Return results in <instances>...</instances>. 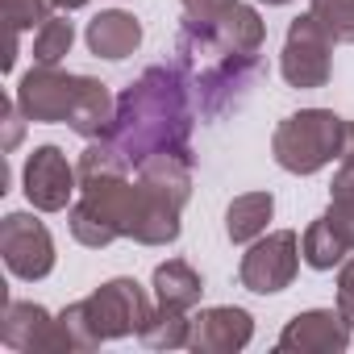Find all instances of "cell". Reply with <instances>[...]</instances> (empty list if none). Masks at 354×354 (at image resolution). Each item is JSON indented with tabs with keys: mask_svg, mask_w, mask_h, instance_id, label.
<instances>
[{
	"mask_svg": "<svg viewBox=\"0 0 354 354\" xmlns=\"http://www.w3.org/2000/svg\"><path fill=\"white\" fill-rule=\"evenodd\" d=\"M196 125V92L188 67L175 59L171 67L142 71L121 96L113 113L109 142L121 150L129 171L158 154H188V138Z\"/></svg>",
	"mask_w": 354,
	"mask_h": 354,
	"instance_id": "cell-1",
	"label": "cell"
},
{
	"mask_svg": "<svg viewBox=\"0 0 354 354\" xmlns=\"http://www.w3.org/2000/svg\"><path fill=\"white\" fill-rule=\"evenodd\" d=\"M133 196H138V184L129 175H100V180L80 184V201L67 213L71 238L80 246H92V250H100L117 238H129Z\"/></svg>",
	"mask_w": 354,
	"mask_h": 354,
	"instance_id": "cell-2",
	"label": "cell"
},
{
	"mask_svg": "<svg viewBox=\"0 0 354 354\" xmlns=\"http://www.w3.org/2000/svg\"><path fill=\"white\" fill-rule=\"evenodd\" d=\"M342 133H346V117H337L329 109H300L275 125L271 154L283 171L313 175L342 154Z\"/></svg>",
	"mask_w": 354,
	"mask_h": 354,
	"instance_id": "cell-3",
	"label": "cell"
},
{
	"mask_svg": "<svg viewBox=\"0 0 354 354\" xmlns=\"http://www.w3.org/2000/svg\"><path fill=\"white\" fill-rule=\"evenodd\" d=\"M279 75L300 92L329 84V75H333V38L313 13H304L288 26L283 55H279Z\"/></svg>",
	"mask_w": 354,
	"mask_h": 354,
	"instance_id": "cell-4",
	"label": "cell"
},
{
	"mask_svg": "<svg viewBox=\"0 0 354 354\" xmlns=\"http://www.w3.org/2000/svg\"><path fill=\"white\" fill-rule=\"evenodd\" d=\"M188 75H192L201 117L213 121L254 88V80L263 75V59L259 55H221V59H213V63H205V67H196Z\"/></svg>",
	"mask_w": 354,
	"mask_h": 354,
	"instance_id": "cell-5",
	"label": "cell"
},
{
	"mask_svg": "<svg viewBox=\"0 0 354 354\" xmlns=\"http://www.w3.org/2000/svg\"><path fill=\"white\" fill-rule=\"evenodd\" d=\"M80 304H84V317H88V325H92V333H96L100 342L138 333V329L146 325V317L154 313L138 279H109V283H100V288H96L88 300H80Z\"/></svg>",
	"mask_w": 354,
	"mask_h": 354,
	"instance_id": "cell-6",
	"label": "cell"
},
{
	"mask_svg": "<svg viewBox=\"0 0 354 354\" xmlns=\"http://www.w3.org/2000/svg\"><path fill=\"white\" fill-rule=\"evenodd\" d=\"M296 271H300V238L292 230H275V234H263L250 242V250L242 254L238 279L246 292L275 296L296 279Z\"/></svg>",
	"mask_w": 354,
	"mask_h": 354,
	"instance_id": "cell-7",
	"label": "cell"
},
{
	"mask_svg": "<svg viewBox=\"0 0 354 354\" xmlns=\"http://www.w3.org/2000/svg\"><path fill=\"white\" fill-rule=\"evenodd\" d=\"M84 80L88 75H71L63 67H42L34 63V71L21 75L17 84V104L26 113V121H42V125H55V121H71L75 104H80V92H84Z\"/></svg>",
	"mask_w": 354,
	"mask_h": 354,
	"instance_id": "cell-8",
	"label": "cell"
},
{
	"mask_svg": "<svg viewBox=\"0 0 354 354\" xmlns=\"http://www.w3.org/2000/svg\"><path fill=\"white\" fill-rule=\"evenodd\" d=\"M0 254L17 279H46L55 271V238L34 213H9L0 221Z\"/></svg>",
	"mask_w": 354,
	"mask_h": 354,
	"instance_id": "cell-9",
	"label": "cell"
},
{
	"mask_svg": "<svg viewBox=\"0 0 354 354\" xmlns=\"http://www.w3.org/2000/svg\"><path fill=\"white\" fill-rule=\"evenodd\" d=\"M21 184H26V201L38 213H63L71 205V196L80 192V171L67 162V154L59 146H38L26 158Z\"/></svg>",
	"mask_w": 354,
	"mask_h": 354,
	"instance_id": "cell-10",
	"label": "cell"
},
{
	"mask_svg": "<svg viewBox=\"0 0 354 354\" xmlns=\"http://www.w3.org/2000/svg\"><path fill=\"white\" fill-rule=\"evenodd\" d=\"M346 346H350V325L333 308L296 313L275 342V350H288V354H342Z\"/></svg>",
	"mask_w": 354,
	"mask_h": 354,
	"instance_id": "cell-11",
	"label": "cell"
},
{
	"mask_svg": "<svg viewBox=\"0 0 354 354\" xmlns=\"http://www.w3.org/2000/svg\"><path fill=\"white\" fill-rule=\"evenodd\" d=\"M250 337H254L250 313L246 308L217 304V308H201L192 317L188 350H196V354H234V350H246Z\"/></svg>",
	"mask_w": 354,
	"mask_h": 354,
	"instance_id": "cell-12",
	"label": "cell"
},
{
	"mask_svg": "<svg viewBox=\"0 0 354 354\" xmlns=\"http://www.w3.org/2000/svg\"><path fill=\"white\" fill-rule=\"evenodd\" d=\"M0 342L9 350H63V329L59 317H50L42 304L9 300L0 317Z\"/></svg>",
	"mask_w": 354,
	"mask_h": 354,
	"instance_id": "cell-13",
	"label": "cell"
},
{
	"mask_svg": "<svg viewBox=\"0 0 354 354\" xmlns=\"http://www.w3.org/2000/svg\"><path fill=\"white\" fill-rule=\"evenodd\" d=\"M84 38H88V50H92L96 59L121 63V59H129V55L142 46V21H138L133 13H121V9H113V13H100V17H92Z\"/></svg>",
	"mask_w": 354,
	"mask_h": 354,
	"instance_id": "cell-14",
	"label": "cell"
},
{
	"mask_svg": "<svg viewBox=\"0 0 354 354\" xmlns=\"http://www.w3.org/2000/svg\"><path fill=\"white\" fill-rule=\"evenodd\" d=\"M205 296V279L192 271V263L184 259H171V263H158L154 267V300L167 304V308H196Z\"/></svg>",
	"mask_w": 354,
	"mask_h": 354,
	"instance_id": "cell-15",
	"label": "cell"
},
{
	"mask_svg": "<svg viewBox=\"0 0 354 354\" xmlns=\"http://www.w3.org/2000/svg\"><path fill=\"white\" fill-rule=\"evenodd\" d=\"M271 213H275V196L271 192H246V196H238L225 209V234H230V242L234 246H246V242L263 238Z\"/></svg>",
	"mask_w": 354,
	"mask_h": 354,
	"instance_id": "cell-16",
	"label": "cell"
},
{
	"mask_svg": "<svg viewBox=\"0 0 354 354\" xmlns=\"http://www.w3.org/2000/svg\"><path fill=\"white\" fill-rule=\"evenodd\" d=\"M263 38H267L263 17H259L250 5H242V0L221 17V26H217V46H221V55H259V50H263Z\"/></svg>",
	"mask_w": 354,
	"mask_h": 354,
	"instance_id": "cell-17",
	"label": "cell"
},
{
	"mask_svg": "<svg viewBox=\"0 0 354 354\" xmlns=\"http://www.w3.org/2000/svg\"><path fill=\"white\" fill-rule=\"evenodd\" d=\"M188 333H192V317H184V308H167V304H158L138 329L142 346L150 350H180L188 346Z\"/></svg>",
	"mask_w": 354,
	"mask_h": 354,
	"instance_id": "cell-18",
	"label": "cell"
},
{
	"mask_svg": "<svg viewBox=\"0 0 354 354\" xmlns=\"http://www.w3.org/2000/svg\"><path fill=\"white\" fill-rule=\"evenodd\" d=\"M346 254H350V246L333 234V225H329L325 217H317V221L304 230V238H300V259H304L313 271H333Z\"/></svg>",
	"mask_w": 354,
	"mask_h": 354,
	"instance_id": "cell-19",
	"label": "cell"
},
{
	"mask_svg": "<svg viewBox=\"0 0 354 354\" xmlns=\"http://www.w3.org/2000/svg\"><path fill=\"white\" fill-rule=\"evenodd\" d=\"M325 221L333 225V234H337V238L350 246V254H354V171H350V167H337V175H333Z\"/></svg>",
	"mask_w": 354,
	"mask_h": 354,
	"instance_id": "cell-20",
	"label": "cell"
},
{
	"mask_svg": "<svg viewBox=\"0 0 354 354\" xmlns=\"http://www.w3.org/2000/svg\"><path fill=\"white\" fill-rule=\"evenodd\" d=\"M71 42H75V26H71L67 17H50V21H42V26L34 30V63H42V67H59V63L67 59Z\"/></svg>",
	"mask_w": 354,
	"mask_h": 354,
	"instance_id": "cell-21",
	"label": "cell"
},
{
	"mask_svg": "<svg viewBox=\"0 0 354 354\" xmlns=\"http://www.w3.org/2000/svg\"><path fill=\"white\" fill-rule=\"evenodd\" d=\"M308 13L329 30L333 42H354V0H308Z\"/></svg>",
	"mask_w": 354,
	"mask_h": 354,
	"instance_id": "cell-22",
	"label": "cell"
},
{
	"mask_svg": "<svg viewBox=\"0 0 354 354\" xmlns=\"http://www.w3.org/2000/svg\"><path fill=\"white\" fill-rule=\"evenodd\" d=\"M0 9H5V21L9 30H38L42 21H50V9L55 0H0Z\"/></svg>",
	"mask_w": 354,
	"mask_h": 354,
	"instance_id": "cell-23",
	"label": "cell"
},
{
	"mask_svg": "<svg viewBox=\"0 0 354 354\" xmlns=\"http://www.w3.org/2000/svg\"><path fill=\"white\" fill-rule=\"evenodd\" d=\"M337 313L346 317V325L354 329V259L342 267V275H337Z\"/></svg>",
	"mask_w": 354,
	"mask_h": 354,
	"instance_id": "cell-24",
	"label": "cell"
},
{
	"mask_svg": "<svg viewBox=\"0 0 354 354\" xmlns=\"http://www.w3.org/2000/svg\"><path fill=\"white\" fill-rule=\"evenodd\" d=\"M337 167H350V171H354V121H346V133H342V154H337Z\"/></svg>",
	"mask_w": 354,
	"mask_h": 354,
	"instance_id": "cell-25",
	"label": "cell"
},
{
	"mask_svg": "<svg viewBox=\"0 0 354 354\" xmlns=\"http://www.w3.org/2000/svg\"><path fill=\"white\" fill-rule=\"evenodd\" d=\"M88 0H55V9H63V13H75V9H84Z\"/></svg>",
	"mask_w": 354,
	"mask_h": 354,
	"instance_id": "cell-26",
	"label": "cell"
},
{
	"mask_svg": "<svg viewBox=\"0 0 354 354\" xmlns=\"http://www.w3.org/2000/svg\"><path fill=\"white\" fill-rule=\"evenodd\" d=\"M259 5H292V0H259Z\"/></svg>",
	"mask_w": 354,
	"mask_h": 354,
	"instance_id": "cell-27",
	"label": "cell"
}]
</instances>
